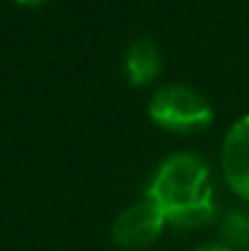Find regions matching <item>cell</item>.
Segmentation results:
<instances>
[{
	"label": "cell",
	"instance_id": "obj_1",
	"mask_svg": "<svg viewBox=\"0 0 249 251\" xmlns=\"http://www.w3.org/2000/svg\"><path fill=\"white\" fill-rule=\"evenodd\" d=\"M147 198L159 202L166 222L176 229H198L215 217L208 164L191 151H178L159 164Z\"/></svg>",
	"mask_w": 249,
	"mask_h": 251
},
{
	"label": "cell",
	"instance_id": "obj_2",
	"mask_svg": "<svg viewBox=\"0 0 249 251\" xmlns=\"http://www.w3.org/2000/svg\"><path fill=\"white\" fill-rule=\"evenodd\" d=\"M147 112L154 125L176 134H193L205 129L215 112L205 95H200L195 88L183 83H164L159 85L147 105Z\"/></svg>",
	"mask_w": 249,
	"mask_h": 251
},
{
	"label": "cell",
	"instance_id": "obj_3",
	"mask_svg": "<svg viewBox=\"0 0 249 251\" xmlns=\"http://www.w3.org/2000/svg\"><path fill=\"white\" fill-rule=\"evenodd\" d=\"M166 225L168 222L159 202H154L152 198H144L117 215L110 234H112L115 247L125 251H139L152 247L162 237Z\"/></svg>",
	"mask_w": 249,
	"mask_h": 251
},
{
	"label": "cell",
	"instance_id": "obj_4",
	"mask_svg": "<svg viewBox=\"0 0 249 251\" xmlns=\"http://www.w3.org/2000/svg\"><path fill=\"white\" fill-rule=\"evenodd\" d=\"M220 164L232 193L249 202V115L240 117L227 129L220 149Z\"/></svg>",
	"mask_w": 249,
	"mask_h": 251
},
{
	"label": "cell",
	"instance_id": "obj_5",
	"mask_svg": "<svg viewBox=\"0 0 249 251\" xmlns=\"http://www.w3.org/2000/svg\"><path fill=\"white\" fill-rule=\"evenodd\" d=\"M162 49L154 37H137L125 51V76L132 85L152 83L162 74Z\"/></svg>",
	"mask_w": 249,
	"mask_h": 251
},
{
	"label": "cell",
	"instance_id": "obj_6",
	"mask_svg": "<svg viewBox=\"0 0 249 251\" xmlns=\"http://www.w3.org/2000/svg\"><path fill=\"white\" fill-rule=\"evenodd\" d=\"M222 234H225V244H240L249 249V215L245 212H235L230 217H225L222 222Z\"/></svg>",
	"mask_w": 249,
	"mask_h": 251
},
{
	"label": "cell",
	"instance_id": "obj_7",
	"mask_svg": "<svg viewBox=\"0 0 249 251\" xmlns=\"http://www.w3.org/2000/svg\"><path fill=\"white\" fill-rule=\"evenodd\" d=\"M193 251H235L230 244H225V242H208V244H200V247H195Z\"/></svg>",
	"mask_w": 249,
	"mask_h": 251
},
{
	"label": "cell",
	"instance_id": "obj_8",
	"mask_svg": "<svg viewBox=\"0 0 249 251\" xmlns=\"http://www.w3.org/2000/svg\"><path fill=\"white\" fill-rule=\"evenodd\" d=\"M15 2H22V5H42L47 0H15Z\"/></svg>",
	"mask_w": 249,
	"mask_h": 251
}]
</instances>
